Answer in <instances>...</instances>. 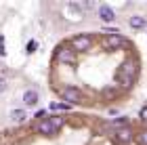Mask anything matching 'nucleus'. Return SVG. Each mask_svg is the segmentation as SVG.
Here are the masks:
<instances>
[{"label":"nucleus","mask_w":147,"mask_h":145,"mask_svg":"<svg viewBox=\"0 0 147 145\" xmlns=\"http://www.w3.org/2000/svg\"><path fill=\"white\" fill-rule=\"evenodd\" d=\"M74 59H76V51H74L71 47L57 49V61L59 63H74Z\"/></svg>","instance_id":"nucleus-4"},{"label":"nucleus","mask_w":147,"mask_h":145,"mask_svg":"<svg viewBox=\"0 0 147 145\" xmlns=\"http://www.w3.org/2000/svg\"><path fill=\"white\" fill-rule=\"evenodd\" d=\"M139 143H141V145H147V130H143V133L139 135Z\"/></svg>","instance_id":"nucleus-14"},{"label":"nucleus","mask_w":147,"mask_h":145,"mask_svg":"<svg viewBox=\"0 0 147 145\" xmlns=\"http://www.w3.org/2000/svg\"><path fill=\"white\" fill-rule=\"evenodd\" d=\"M51 122L55 124L57 128H59V126H61V124H63V120H61V118H59V116H57V118H51Z\"/></svg>","instance_id":"nucleus-15"},{"label":"nucleus","mask_w":147,"mask_h":145,"mask_svg":"<svg viewBox=\"0 0 147 145\" xmlns=\"http://www.w3.org/2000/svg\"><path fill=\"white\" fill-rule=\"evenodd\" d=\"M11 118H13L15 122H23L25 118H28V114H25V109H13V111H11Z\"/></svg>","instance_id":"nucleus-11"},{"label":"nucleus","mask_w":147,"mask_h":145,"mask_svg":"<svg viewBox=\"0 0 147 145\" xmlns=\"http://www.w3.org/2000/svg\"><path fill=\"white\" fill-rule=\"evenodd\" d=\"M38 90H34V88H28L23 93V101H25V105H30V107H34V105L38 103Z\"/></svg>","instance_id":"nucleus-9"},{"label":"nucleus","mask_w":147,"mask_h":145,"mask_svg":"<svg viewBox=\"0 0 147 145\" xmlns=\"http://www.w3.org/2000/svg\"><path fill=\"white\" fill-rule=\"evenodd\" d=\"M128 25H130L132 30H145V28H147V19L141 17V15H132V17L128 19Z\"/></svg>","instance_id":"nucleus-8"},{"label":"nucleus","mask_w":147,"mask_h":145,"mask_svg":"<svg viewBox=\"0 0 147 145\" xmlns=\"http://www.w3.org/2000/svg\"><path fill=\"white\" fill-rule=\"evenodd\" d=\"M137 74H139V61H137V57H128L122 65H120V69L116 74V80L120 82V86H132L135 80H137Z\"/></svg>","instance_id":"nucleus-1"},{"label":"nucleus","mask_w":147,"mask_h":145,"mask_svg":"<svg viewBox=\"0 0 147 145\" xmlns=\"http://www.w3.org/2000/svg\"><path fill=\"white\" fill-rule=\"evenodd\" d=\"M97 15H99V19L105 21V23H111L113 19H116V13H113V9H111V6H107V4H101V6H99Z\"/></svg>","instance_id":"nucleus-7"},{"label":"nucleus","mask_w":147,"mask_h":145,"mask_svg":"<svg viewBox=\"0 0 147 145\" xmlns=\"http://www.w3.org/2000/svg\"><path fill=\"white\" fill-rule=\"evenodd\" d=\"M90 44H92V36L90 34H78L71 40V49L76 53H84V51L90 49Z\"/></svg>","instance_id":"nucleus-3"},{"label":"nucleus","mask_w":147,"mask_h":145,"mask_svg":"<svg viewBox=\"0 0 147 145\" xmlns=\"http://www.w3.org/2000/svg\"><path fill=\"white\" fill-rule=\"evenodd\" d=\"M51 109H55V111L61 109V111H63V109H69V105H67V103H51Z\"/></svg>","instance_id":"nucleus-13"},{"label":"nucleus","mask_w":147,"mask_h":145,"mask_svg":"<svg viewBox=\"0 0 147 145\" xmlns=\"http://www.w3.org/2000/svg\"><path fill=\"white\" fill-rule=\"evenodd\" d=\"M67 9H69L71 13H76V15H82V6H80V4H74V2H69V4H67Z\"/></svg>","instance_id":"nucleus-12"},{"label":"nucleus","mask_w":147,"mask_h":145,"mask_svg":"<svg viewBox=\"0 0 147 145\" xmlns=\"http://www.w3.org/2000/svg\"><path fill=\"white\" fill-rule=\"evenodd\" d=\"M116 137H118L120 143H130V141H132L130 128H118V130H116Z\"/></svg>","instance_id":"nucleus-10"},{"label":"nucleus","mask_w":147,"mask_h":145,"mask_svg":"<svg viewBox=\"0 0 147 145\" xmlns=\"http://www.w3.org/2000/svg\"><path fill=\"white\" fill-rule=\"evenodd\" d=\"M34 49H36V42H34V40H32V42L28 44V53H34Z\"/></svg>","instance_id":"nucleus-16"},{"label":"nucleus","mask_w":147,"mask_h":145,"mask_svg":"<svg viewBox=\"0 0 147 145\" xmlns=\"http://www.w3.org/2000/svg\"><path fill=\"white\" fill-rule=\"evenodd\" d=\"M103 47H105V49H109V51H116V49H120V47H124V38L120 36V34L105 36V40H103Z\"/></svg>","instance_id":"nucleus-5"},{"label":"nucleus","mask_w":147,"mask_h":145,"mask_svg":"<svg viewBox=\"0 0 147 145\" xmlns=\"http://www.w3.org/2000/svg\"><path fill=\"white\" fill-rule=\"evenodd\" d=\"M59 95H61V99L67 105H76V103L82 101V93H80V88H76V86H63L59 90Z\"/></svg>","instance_id":"nucleus-2"},{"label":"nucleus","mask_w":147,"mask_h":145,"mask_svg":"<svg viewBox=\"0 0 147 145\" xmlns=\"http://www.w3.org/2000/svg\"><path fill=\"white\" fill-rule=\"evenodd\" d=\"M36 130H38L40 135H44V137H53V135L57 133V126H55L51 120H42V122H38Z\"/></svg>","instance_id":"nucleus-6"}]
</instances>
